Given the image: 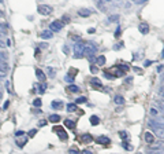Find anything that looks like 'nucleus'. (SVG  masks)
Returning <instances> with one entry per match:
<instances>
[{
    "label": "nucleus",
    "mask_w": 164,
    "mask_h": 154,
    "mask_svg": "<svg viewBox=\"0 0 164 154\" xmlns=\"http://www.w3.org/2000/svg\"><path fill=\"white\" fill-rule=\"evenodd\" d=\"M163 70V65H159L157 66V72H161Z\"/></svg>",
    "instance_id": "obj_50"
},
{
    "label": "nucleus",
    "mask_w": 164,
    "mask_h": 154,
    "mask_svg": "<svg viewBox=\"0 0 164 154\" xmlns=\"http://www.w3.org/2000/svg\"><path fill=\"white\" fill-rule=\"evenodd\" d=\"M52 131H54L57 136H59L60 140H67V139H69V135H67V132L64 131L63 127H54Z\"/></svg>",
    "instance_id": "obj_3"
},
{
    "label": "nucleus",
    "mask_w": 164,
    "mask_h": 154,
    "mask_svg": "<svg viewBox=\"0 0 164 154\" xmlns=\"http://www.w3.org/2000/svg\"><path fill=\"white\" fill-rule=\"evenodd\" d=\"M64 80H66V81H69V83H73V81H74V77H73V76H71V77H70V76H66V77H64Z\"/></svg>",
    "instance_id": "obj_38"
},
{
    "label": "nucleus",
    "mask_w": 164,
    "mask_h": 154,
    "mask_svg": "<svg viewBox=\"0 0 164 154\" xmlns=\"http://www.w3.org/2000/svg\"><path fill=\"white\" fill-rule=\"evenodd\" d=\"M105 2H111V0H105Z\"/></svg>",
    "instance_id": "obj_59"
},
{
    "label": "nucleus",
    "mask_w": 164,
    "mask_h": 154,
    "mask_svg": "<svg viewBox=\"0 0 164 154\" xmlns=\"http://www.w3.org/2000/svg\"><path fill=\"white\" fill-rule=\"evenodd\" d=\"M114 102L116 105H123L124 103V98L122 95H116V96H115V99H114Z\"/></svg>",
    "instance_id": "obj_21"
},
{
    "label": "nucleus",
    "mask_w": 164,
    "mask_h": 154,
    "mask_svg": "<svg viewBox=\"0 0 164 154\" xmlns=\"http://www.w3.org/2000/svg\"><path fill=\"white\" fill-rule=\"evenodd\" d=\"M89 121L92 125H99L100 124V118L97 117V116H92V117L89 118Z\"/></svg>",
    "instance_id": "obj_22"
},
{
    "label": "nucleus",
    "mask_w": 164,
    "mask_h": 154,
    "mask_svg": "<svg viewBox=\"0 0 164 154\" xmlns=\"http://www.w3.org/2000/svg\"><path fill=\"white\" fill-rule=\"evenodd\" d=\"M144 138H145V142L149 143V144L155 142V136H153V133H152V132H149V131L145 132V136H144Z\"/></svg>",
    "instance_id": "obj_13"
},
{
    "label": "nucleus",
    "mask_w": 164,
    "mask_h": 154,
    "mask_svg": "<svg viewBox=\"0 0 164 154\" xmlns=\"http://www.w3.org/2000/svg\"><path fill=\"white\" fill-rule=\"evenodd\" d=\"M45 88H47V85L44 84V83H42V84H38V92H40V94H44L45 92Z\"/></svg>",
    "instance_id": "obj_28"
},
{
    "label": "nucleus",
    "mask_w": 164,
    "mask_h": 154,
    "mask_svg": "<svg viewBox=\"0 0 164 154\" xmlns=\"http://www.w3.org/2000/svg\"><path fill=\"white\" fill-rule=\"evenodd\" d=\"M161 84H163V85H164V74H163V76H161Z\"/></svg>",
    "instance_id": "obj_55"
},
{
    "label": "nucleus",
    "mask_w": 164,
    "mask_h": 154,
    "mask_svg": "<svg viewBox=\"0 0 164 154\" xmlns=\"http://www.w3.org/2000/svg\"><path fill=\"white\" fill-rule=\"evenodd\" d=\"M120 36V28L116 29V33H115V37H119Z\"/></svg>",
    "instance_id": "obj_45"
},
{
    "label": "nucleus",
    "mask_w": 164,
    "mask_h": 154,
    "mask_svg": "<svg viewBox=\"0 0 164 154\" xmlns=\"http://www.w3.org/2000/svg\"><path fill=\"white\" fill-rule=\"evenodd\" d=\"M96 143H99V144H109V143H111V139H109L108 136L100 135V136L96 139Z\"/></svg>",
    "instance_id": "obj_10"
},
{
    "label": "nucleus",
    "mask_w": 164,
    "mask_h": 154,
    "mask_svg": "<svg viewBox=\"0 0 164 154\" xmlns=\"http://www.w3.org/2000/svg\"><path fill=\"white\" fill-rule=\"evenodd\" d=\"M90 72H92V73H94V74H96V73L99 72V69H97L96 66H93V65H92V66H90Z\"/></svg>",
    "instance_id": "obj_37"
},
{
    "label": "nucleus",
    "mask_w": 164,
    "mask_h": 154,
    "mask_svg": "<svg viewBox=\"0 0 164 154\" xmlns=\"http://www.w3.org/2000/svg\"><path fill=\"white\" fill-rule=\"evenodd\" d=\"M134 70L138 72V73H142V70H141V69H138V67H134Z\"/></svg>",
    "instance_id": "obj_54"
},
{
    "label": "nucleus",
    "mask_w": 164,
    "mask_h": 154,
    "mask_svg": "<svg viewBox=\"0 0 164 154\" xmlns=\"http://www.w3.org/2000/svg\"><path fill=\"white\" fill-rule=\"evenodd\" d=\"M159 96L164 99V85H163V84H161V87H160V88H159Z\"/></svg>",
    "instance_id": "obj_33"
},
{
    "label": "nucleus",
    "mask_w": 164,
    "mask_h": 154,
    "mask_svg": "<svg viewBox=\"0 0 164 154\" xmlns=\"http://www.w3.org/2000/svg\"><path fill=\"white\" fill-rule=\"evenodd\" d=\"M37 11H38V14H41V15H49V14L54 11V8L51 6H48V4H40Z\"/></svg>",
    "instance_id": "obj_4"
},
{
    "label": "nucleus",
    "mask_w": 164,
    "mask_h": 154,
    "mask_svg": "<svg viewBox=\"0 0 164 154\" xmlns=\"http://www.w3.org/2000/svg\"><path fill=\"white\" fill-rule=\"evenodd\" d=\"M84 50H85V41L79 38L74 44V58L75 59H79V58L84 56Z\"/></svg>",
    "instance_id": "obj_2"
},
{
    "label": "nucleus",
    "mask_w": 164,
    "mask_h": 154,
    "mask_svg": "<svg viewBox=\"0 0 164 154\" xmlns=\"http://www.w3.org/2000/svg\"><path fill=\"white\" fill-rule=\"evenodd\" d=\"M22 135H25V132H23V131H17L15 132V138L17 136H22Z\"/></svg>",
    "instance_id": "obj_42"
},
{
    "label": "nucleus",
    "mask_w": 164,
    "mask_h": 154,
    "mask_svg": "<svg viewBox=\"0 0 164 154\" xmlns=\"http://www.w3.org/2000/svg\"><path fill=\"white\" fill-rule=\"evenodd\" d=\"M105 61H107V59H105V56H104V55H100V56L97 58V65H99V66H104V65H105Z\"/></svg>",
    "instance_id": "obj_26"
},
{
    "label": "nucleus",
    "mask_w": 164,
    "mask_h": 154,
    "mask_svg": "<svg viewBox=\"0 0 164 154\" xmlns=\"http://www.w3.org/2000/svg\"><path fill=\"white\" fill-rule=\"evenodd\" d=\"M148 154H164V150H156V149H153V150H148Z\"/></svg>",
    "instance_id": "obj_30"
},
{
    "label": "nucleus",
    "mask_w": 164,
    "mask_h": 154,
    "mask_svg": "<svg viewBox=\"0 0 164 154\" xmlns=\"http://www.w3.org/2000/svg\"><path fill=\"white\" fill-rule=\"evenodd\" d=\"M96 30H94V29H89V30H88V33H90V35H93V33H94Z\"/></svg>",
    "instance_id": "obj_52"
},
{
    "label": "nucleus",
    "mask_w": 164,
    "mask_h": 154,
    "mask_svg": "<svg viewBox=\"0 0 164 154\" xmlns=\"http://www.w3.org/2000/svg\"><path fill=\"white\" fill-rule=\"evenodd\" d=\"M81 142L82 143H90V142H93V136H92L90 133H84L81 136Z\"/></svg>",
    "instance_id": "obj_12"
},
{
    "label": "nucleus",
    "mask_w": 164,
    "mask_h": 154,
    "mask_svg": "<svg viewBox=\"0 0 164 154\" xmlns=\"http://www.w3.org/2000/svg\"><path fill=\"white\" fill-rule=\"evenodd\" d=\"M69 91H70V92L77 94V92H79V87L75 85V84H71V85H69Z\"/></svg>",
    "instance_id": "obj_23"
},
{
    "label": "nucleus",
    "mask_w": 164,
    "mask_h": 154,
    "mask_svg": "<svg viewBox=\"0 0 164 154\" xmlns=\"http://www.w3.org/2000/svg\"><path fill=\"white\" fill-rule=\"evenodd\" d=\"M75 110H78V107H77V103H69L67 105V112H75Z\"/></svg>",
    "instance_id": "obj_24"
},
{
    "label": "nucleus",
    "mask_w": 164,
    "mask_h": 154,
    "mask_svg": "<svg viewBox=\"0 0 164 154\" xmlns=\"http://www.w3.org/2000/svg\"><path fill=\"white\" fill-rule=\"evenodd\" d=\"M79 154H93L90 150H82V153H79Z\"/></svg>",
    "instance_id": "obj_43"
},
{
    "label": "nucleus",
    "mask_w": 164,
    "mask_h": 154,
    "mask_svg": "<svg viewBox=\"0 0 164 154\" xmlns=\"http://www.w3.org/2000/svg\"><path fill=\"white\" fill-rule=\"evenodd\" d=\"M161 56H163V58H164V50H163V55H161Z\"/></svg>",
    "instance_id": "obj_58"
},
{
    "label": "nucleus",
    "mask_w": 164,
    "mask_h": 154,
    "mask_svg": "<svg viewBox=\"0 0 164 154\" xmlns=\"http://www.w3.org/2000/svg\"><path fill=\"white\" fill-rule=\"evenodd\" d=\"M64 125L67 128H70V129H74L75 128V121H73V120H70V118H67L64 120Z\"/></svg>",
    "instance_id": "obj_20"
},
{
    "label": "nucleus",
    "mask_w": 164,
    "mask_h": 154,
    "mask_svg": "<svg viewBox=\"0 0 164 154\" xmlns=\"http://www.w3.org/2000/svg\"><path fill=\"white\" fill-rule=\"evenodd\" d=\"M27 140H29V136H26V135H22V136H17V146L18 147H23V146H25V144L27 143Z\"/></svg>",
    "instance_id": "obj_6"
},
{
    "label": "nucleus",
    "mask_w": 164,
    "mask_h": 154,
    "mask_svg": "<svg viewBox=\"0 0 164 154\" xmlns=\"http://www.w3.org/2000/svg\"><path fill=\"white\" fill-rule=\"evenodd\" d=\"M86 102H88V99H86L85 96H79V98H77V100H75L77 105H79V103H86Z\"/></svg>",
    "instance_id": "obj_27"
},
{
    "label": "nucleus",
    "mask_w": 164,
    "mask_h": 154,
    "mask_svg": "<svg viewBox=\"0 0 164 154\" xmlns=\"http://www.w3.org/2000/svg\"><path fill=\"white\" fill-rule=\"evenodd\" d=\"M70 38H74V40H79V36H74V35H70Z\"/></svg>",
    "instance_id": "obj_47"
},
{
    "label": "nucleus",
    "mask_w": 164,
    "mask_h": 154,
    "mask_svg": "<svg viewBox=\"0 0 164 154\" xmlns=\"http://www.w3.org/2000/svg\"><path fill=\"white\" fill-rule=\"evenodd\" d=\"M156 105L159 106V109H161V112H163V114H164V102H163V100H160V99L156 100Z\"/></svg>",
    "instance_id": "obj_29"
},
{
    "label": "nucleus",
    "mask_w": 164,
    "mask_h": 154,
    "mask_svg": "<svg viewBox=\"0 0 164 154\" xmlns=\"http://www.w3.org/2000/svg\"><path fill=\"white\" fill-rule=\"evenodd\" d=\"M90 85L93 87V88H96V89H101V88H103V84H101V81H100L99 79H96V77H93V79H92Z\"/></svg>",
    "instance_id": "obj_11"
},
{
    "label": "nucleus",
    "mask_w": 164,
    "mask_h": 154,
    "mask_svg": "<svg viewBox=\"0 0 164 154\" xmlns=\"http://www.w3.org/2000/svg\"><path fill=\"white\" fill-rule=\"evenodd\" d=\"M62 28H63V23H62L60 21H54L49 25V30H52V32H60Z\"/></svg>",
    "instance_id": "obj_7"
},
{
    "label": "nucleus",
    "mask_w": 164,
    "mask_h": 154,
    "mask_svg": "<svg viewBox=\"0 0 164 154\" xmlns=\"http://www.w3.org/2000/svg\"><path fill=\"white\" fill-rule=\"evenodd\" d=\"M62 21H63V23H69V21H70V18H69V15H64L63 18H62Z\"/></svg>",
    "instance_id": "obj_39"
},
{
    "label": "nucleus",
    "mask_w": 164,
    "mask_h": 154,
    "mask_svg": "<svg viewBox=\"0 0 164 154\" xmlns=\"http://www.w3.org/2000/svg\"><path fill=\"white\" fill-rule=\"evenodd\" d=\"M119 136L122 138V139H129V133L124 132V131H120V132H119Z\"/></svg>",
    "instance_id": "obj_32"
},
{
    "label": "nucleus",
    "mask_w": 164,
    "mask_h": 154,
    "mask_svg": "<svg viewBox=\"0 0 164 154\" xmlns=\"http://www.w3.org/2000/svg\"><path fill=\"white\" fill-rule=\"evenodd\" d=\"M2 2H3V0H0V3H2Z\"/></svg>",
    "instance_id": "obj_61"
},
{
    "label": "nucleus",
    "mask_w": 164,
    "mask_h": 154,
    "mask_svg": "<svg viewBox=\"0 0 164 154\" xmlns=\"http://www.w3.org/2000/svg\"><path fill=\"white\" fill-rule=\"evenodd\" d=\"M52 36H54V33H52V30H44V32H41L40 33V37L41 38H52Z\"/></svg>",
    "instance_id": "obj_17"
},
{
    "label": "nucleus",
    "mask_w": 164,
    "mask_h": 154,
    "mask_svg": "<svg viewBox=\"0 0 164 154\" xmlns=\"http://www.w3.org/2000/svg\"><path fill=\"white\" fill-rule=\"evenodd\" d=\"M40 55V50H36V52H34V56H38Z\"/></svg>",
    "instance_id": "obj_53"
},
{
    "label": "nucleus",
    "mask_w": 164,
    "mask_h": 154,
    "mask_svg": "<svg viewBox=\"0 0 164 154\" xmlns=\"http://www.w3.org/2000/svg\"><path fill=\"white\" fill-rule=\"evenodd\" d=\"M36 76H37V79H38V81H41V83H44L45 81V74H44V72H42L41 69H37L36 70Z\"/></svg>",
    "instance_id": "obj_16"
},
{
    "label": "nucleus",
    "mask_w": 164,
    "mask_h": 154,
    "mask_svg": "<svg viewBox=\"0 0 164 154\" xmlns=\"http://www.w3.org/2000/svg\"><path fill=\"white\" fill-rule=\"evenodd\" d=\"M3 46H4V43H3L2 40H0V47H3Z\"/></svg>",
    "instance_id": "obj_56"
},
{
    "label": "nucleus",
    "mask_w": 164,
    "mask_h": 154,
    "mask_svg": "<svg viewBox=\"0 0 164 154\" xmlns=\"http://www.w3.org/2000/svg\"><path fill=\"white\" fill-rule=\"evenodd\" d=\"M3 61H7V54L0 52V62H3Z\"/></svg>",
    "instance_id": "obj_36"
},
{
    "label": "nucleus",
    "mask_w": 164,
    "mask_h": 154,
    "mask_svg": "<svg viewBox=\"0 0 164 154\" xmlns=\"http://www.w3.org/2000/svg\"><path fill=\"white\" fill-rule=\"evenodd\" d=\"M51 106H52L54 109L59 110V109H62V107H63V102H62V100H54V102L51 103Z\"/></svg>",
    "instance_id": "obj_19"
},
{
    "label": "nucleus",
    "mask_w": 164,
    "mask_h": 154,
    "mask_svg": "<svg viewBox=\"0 0 164 154\" xmlns=\"http://www.w3.org/2000/svg\"><path fill=\"white\" fill-rule=\"evenodd\" d=\"M137 154H141V153H137Z\"/></svg>",
    "instance_id": "obj_62"
},
{
    "label": "nucleus",
    "mask_w": 164,
    "mask_h": 154,
    "mask_svg": "<svg viewBox=\"0 0 164 154\" xmlns=\"http://www.w3.org/2000/svg\"><path fill=\"white\" fill-rule=\"evenodd\" d=\"M118 21H119V15H118V14H114V15H111V17L108 18L107 22H108V23H111V22L115 23V22H118Z\"/></svg>",
    "instance_id": "obj_25"
},
{
    "label": "nucleus",
    "mask_w": 164,
    "mask_h": 154,
    "mask_svg": "<svg viewBox=\"0 0 164 154\" xmlns=\"http://www.w3.org/2000/svg\"><path fill=\"white\" fill-rule=\"evenodd\" d=\"M0 98H2V92H0Z\"/></svg>",
    "instance_id": "obj_60"
},
{
    "label": "nucleus",
    "mask_w": 164,
    "mask_h": 154,
    "mask_svg": "<svg viewBox=\"0 0 164 154\" xmlns=\"http://www.w3.org/2000/svg\"><path fill=\"white\" fill-rule=\"evenodd\" d=\"M2 17H3V12H2V11H0V18H2Z\"/></svg>",
    "instance_id": "obj_57"
},
{
    "label": "nucleus",
    "mask_w": 164,
    "mask_h": 154,
    "mask_svg": "<svg viewBox=\"0 0 164 154\" xmlns=\"http://www.w3.org/2000/svg\"><path fill=\"white\" fill-rule=\"evenodd\" d=\"M97 46H96V43H85V50H84V56H86L88 59L92 62V61H94V54L97 52Z\"/></svg>",
    "instance_id": "obj_1"
},
{
    "label": "nucleus",
    "mask_w": 164,
    "mask_h": 154,
    "mask_svg": "<svg viewBox=\"0 0 164 154\" xmlns=\"http://www.w3.org/2000/svg\"><path fill=\"white\" fill-rule=\"evenodd\" d=\"M122 146H123V149H126V150H133V146L127 144L126 142H123V143H122Z\"/></svg>",
    "instance_id": "obj_35"
},
{
    "label": "nucleus",
    "mask_w": 164,
    "mask_h": 154,
    "mask_svg": "<svg viewBox=\"0 0 164 154\" xmlns=\"http://www.w3.org/2000/svg\"><path fill=\"white\" fill-rule=\"evenodd\" d=\"M153 149H156V150H164V142H157V143L153 142V143H151L148 150H153Z\"/></svg>",
    "instance_id": "obj_9"
},
{
    "label": "nucleus",
    "mask_w": 164,
    "mask_h": 154,
    "mask_svg": "<svg viewBox=\"0 0 164 154\" xmlns=\"http://www.w3.org/2000/svg\"><path fill=\"white\" fill-rule=\"evenodd\" d=\"M152 65V61H145V63H144V66H149Z\"/></svg>",
    "instance_id": "obj_48"
},
{
    "label": "nucleus",
    "mask_w": 164,
    "mask_h": 154,
    "mask_svg": "<svg viewBox=\"0 0 164 154\" xmlns=\"http://www.w3.org/2000/svg\"><path fill=\"white\" fill-rule=\"evenodd\" d=\"M4 30H6V26L3 23H0V32H4Z\"/></svg>",
    "instance_id": "obj_46"
},
{
    "label": "nucleus",
    "mask_w": 164,
    "mask_h": 154,
    "mask_svg": "<svg viewBox=\"0 0 164 154\" xmlns=\"http://www.w3.org/2000/svg\"><path fill=\"white\" fill-rule=\"evenodd\" d=\"M78 15L79 17H84V18H88V17L92 15V11H90V10H88V8H82V10H79V11H78Z\"/></svg>",
    "instance_id": "obj_15"
},
{
    "label": "nucleus",
    "mask_w": 164,
    "mask_h": 154,
    "mask_svg": "<svg viewBox=\"0 0 164 154\" xmlns=\"http://www.w3.org/2000/svg\"><path fill=\"white\" fill-rule=\"evenodd\" d=\"M149 128H151L152 131L156 133V136H157L159 139H164V128H163V127H159V125H152V124H149Z\"/></svg>",
    "instance_id": "obj_5"
},
{
    "label": "nucleus",
    "mask_w": 164,
    "mask_h": 154,
    "mask_svg": "<svg viewBox=\"0 0 164 154\" xmlns=\"http://www.w3.org/2000/svg\"><path fill=\"white\" fill-rule=\"evenodd\" d=\"M70 154H79V151L75 147H73V149H70Z\"/></svg>",
    "instance_id": "obj_40"
},
{
    "label": "nucleus",
    "mask_w": 164,
    "mask_h": 154,
    "mask_svg": "<svg viewBox=\"0 0 164 154\" xmlns=\"http://www.w3.org/2000/svg\"><path fill=\"white\" fill-rule=\"evenodd\" d=\"M8 105H10V103H8V102H6V103H4V105H3V109H4V110H6V109L8 107Z\"/></svg>",
    "instance_id": "obj_51"
},
{
    "label": "nucleus",
    "mask_w": 164,
    "mask_h": 154,
    "mask_svg": "<svg viewBox=\"0 0 164 154\" xmlns=\"http://www.w3.org/2000/svg\"><path fill=\"white\" fill-rule=\"evenodd\" d=\"M33 105L36 106V107H41V105H42V102H41V99H34V102H33Z\"/></svg>",
    "instance_id": "obj_31"
},
{
    "label": "nucleus",
    "mask_w": 164,
    "mask_h": 154,
    "mask_svg": "<svg viewBox=\"0 0 164 154\" xmlns=\"http://www.w3.org/2000/svg\"><path fill=\"white\" fill-rule=\"evenodd\" d=\"M138 30H139V33L141 35H148V32H149V25L146 22H141L138 25Z\"/></svg>",
    "instance_id": "obj_8"
},
{
    "label": "nucleus",
    "mask_w": 164,
    "mask_h": 154,
    "mask_svg": "<svg viewBox=\"0 0 164 154\" xmlns=\"http://www.w3.org/2000/svg\"><path fill=\"white\" fill-rule=\"evenodd\" d=\"M36 132H37V129H32V131L29 132V136H30V138H33V136L36 135Z\"/></svg>",
    "instance_id": "obj_41"
},
{
    "label": "nucleus",
    "mask_w": 164,
    "mask_h": 154,
    "mask_svg": "<svg viewBox=\"0 0 164 154\" xmlns=\"http://www.w3.org/2000/svg\"><path fill=\"white\" fill-rule=\"evenodd\" d=\"M122 44H123V43H119V46H116V47H114V48H115V50H119V48H122V47H123Z\"/></svg>",
    "instance_id": "obj_49"
},
{
    "label": "nucleus",
    "mask_w": 164,
    "mask_h": 154,
    "mask_svg": "<svg viewBox=\"0 0 164 154\" xmlns=\"http://www.w3.org/2000/svg\"><path fill=\"white\" fill-rule=\"evenodd\" d=\"M48 73H49V77H55V69H52V67H48Z\"/></svg>",
    "instance_id": "obj_34"
},
{
    "label": "nucleus",
    "mask_w": 164,
    "mask_h": 154,
    "mask_svg": "<svg viewBox=\"0 0 164 154\" xmlns=\"http://www.w3.org/2000/svg\"><path fill=\"white\" fill-rule=\"evenodd\" d=\"M144 2H146V0H134V3H136V4H142Z\"/></svg>",
    "instance_id": "obj_44"
},
{
    "label": "nucleus",
    "mask_w": 164,
    "mask_h": 154,
    "mask_svg": "<svg viewBox=\"0 0 164 154\" xmlns=\"http://www.w3.org/2000/svg\"><path fill=\"white\" fill-rule=\"evenodd\" d=\"M149 114H151L152 118H156V117H160V116H163L160 110H157L156 107H152L151 110H149Z\"/></svg>",
    "instance_id": "obj_14"
},
{
    "label": "nucleus",
    "mask_w": 164,
    "mask_h": 154,
    "mask_svg": "<svg viewBox=\"0 0 164 154\" xmlns=\"http://www.w3.org/2000/svg\"><path fill=\"white\" fill-rule=\"evenodd\" d=\"M48 121L52 123V124L59 123V121H60V116H59V114H51V116H49V118H48Z\"/></svg>",
    "instance_id": "obj_18"
}]
</instances>
